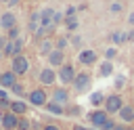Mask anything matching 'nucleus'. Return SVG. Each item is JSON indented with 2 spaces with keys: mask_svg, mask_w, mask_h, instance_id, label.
I'll list each match as a JSON object with an SVG mask.
<instances>
[{
  "mask_svg": "<svg viewBox=\"0 0 134 130\" xmlns=\"http://www.w3.org/2000/svg\"><path fill=\"white\" fill-rule=\"evenodd\" d=\"M132 130H134V126H132Z\"/></svg>",
  "mask_w": 134,
  "mask_h": 130,
  "instance_id": "a19ab883",
  "label": "nucleus"
},
{
  "mask_svg": "<svg viewBox=\"0 0 134 130\" xmlns=\"http://www.w3.org/2000/svg\"><path fill=\"white\" fill-rule=\"evenodd\" d=\"M46 61H48V67L59 69L61 65H65V50H59V48L50 50V55L46 57Z\"/></svg>",
  "mask_w": 134,
  "mask_h": 130,
  "instance_id": "9d476101",
  "label": "nucleus"
},
{
  "mask_svg": "<svg viewBox=\"0 0 134 130\" xmlns=\"http://www.w3.org/2000/svg\"><path fill=\"white\" fill-rule=\"evenodd\" d=\"M44 109H46L50 115H65V107L59 105V103H52V101H48V103L44 105Z\"/></svg>",
  "mask_w": 134,
  "mask_h": 130,
  "instance_id": "f3484780",
  "label": "nucleus"
},
{
  "mask_svg": "<svg viewBox=\"0 0 134 130\" xmlns=\"http://www.w3.org/2000/svg\"><path fill=\"white\" fill-rule=\"evenodd\" d=\"M117 120H119V124L134 126V105L132 103H124V107L117 111Z\"/></svg>",
  "mask_w": 134,
  "mask_h": 130,
  "instance_id": "6e6552de",
  "label": "nucleus"
},
{
  "mask_svg": "<svg viewBox=\"0 0 134 130\" xmlns=\"http://www.w3.org/2000/svg\"><path fill=\"white\" fill-rule=\"evenodd\" d=\"M71 130H90L88 126H84V124H73L71 126Z\"/></svg>",
  "mask_w": 134,
  "mask_h": 130,
  "instance_id": "2f4dec72",
  "label": "nucleus"
},
{
  "mask_svg": "<svg viewBox=\"0 0 134 130\" xmlns=\"http://www.w3.org/2000/svg\"><path fill=\"white\" fill-rule=\"evenodd\" d=\"M10 71H13L15 75L27 73V71H29V59H27L23 52L17 55V57H13V59H10Z\"/></svg>",
  "mask_w": 134,
  "mask_h": 130,
  "instance_id": "0eeeda50",
  "label": "nucleus"
},
{
  "mask_svg": "<svg viewBox=\"0 0 134 130\" xmlns=\"http://www.w3.org/2000/svg\"><path fill=\"white\" fill-rule=\"evenodd\" d=\"M111 42H113V44L126 42V34H124V31H113V34H111Z\"/></svg>",
  "mask_w": 134,
  "mask_h": 130,
  "instance_id": "5701e85b",
  "label": "nucleus"
},
{
  "mask_svg": "<svg viewBox=\"0 0 134 130\" xmlns=\"http://www.w3.org/2000/svg\"><path fill=\"white\" fill-rule=\"evenodd\" d=\"M77 61H80V65H84V67H92V65H96L98 55H96L92 48H82V50L77 52Z\"/></svg>",
  "mask_w": 134,
  "mask_h": 130,
  "instance_id": "1a4fd4ad",
  "label": "nucleus"
},
{
  "mask_svg": "<svg viewBox=\"0 0 134 130\" xmlns=\"http://www.w3.org/2000/svg\"><path fill=\"white\" fill-rule=\"evenodd\" d=\"M50 101L52 103H59V105H69L71 103V92H69V88L67 86H54L52 90H50Z\"/></svg>",
  "mask_w": 134,
  "mask_h": 130,
  "instance_id": "423d86ee",
  "label": "nucleus"
},
{
  "mask_svg": "<svg viewBox=\"0 0 134 130\" xmlns=\"http://www.w3.org/2000/svg\"><path fill=\"white\" fill-rule=\"evenodd\" d=\"M17 84V75L8 69V71H4V73H0V88H13Z\"/></svg>",
  "mask_w": 134,
  "mask_h": 130,
  "instance_id": "2eb2a0df",
  "label": "nucleus"
},
{
  "mask_svg": "<svg viewBox=\"0 0 134 130\" xmlns=\"http://www.w3.org/2000/svg\"><path fill=\"white\" fill-rule=\"evenodd\" d=\"M25 101L31 105V107H44L48 103V92L44 88H34L25 94Z\"/></svg>",
  "mask_w": 134,
  "mask_h": 130,
  "instance_id": "7ed1b4c3",
  "label": "nucleus"
},
{
  "mask_svg": "<svg viewBox=\"0 0 134 130\" xmlns=\"http://www.w3.org/2000/svg\"><path fill=\"white\" fill-rule=\"evenodd\" d=\"M19 2H21V0H8V2H6V4H8V6H10V8H13V6H17V4H19Z\"/></svg>",
  "mask_w": 134,
  "mask_h": 130,
  "instance_id": "c9c22d12",
  "label": "nucleus"
},
{
  "mask_svg": "<svg viewBox=\"0 0 134 130\" xmlns=\"http://www.w3.org/2000/svg\"><path fill=\"white\" fill-rule=\"evenodd\" d=\"M6 36H0V55H2V50H4V46H6Z\"/></svg>",
  "mask_w": 134,
  "mask_h": 130,
  "instance_id": "473e14b6",
  "label": "nucleus"
},
{
  "mask_svg": "<svg viewBox=\"0 0 134 130\" xmlns=\"http://www.w3.org/2000/svg\"><path fill=\"white\" fill-rule=\"evenodd\" d=\"M124 86H126V78L124 75H117L115 78V90H121Z\"/></svg>",
  "mask_w": 134,
  "mask_h": 130,
  "instance_id": "cd10ccee",
  "label": "nucleus"
},
{
  "mask_svg": "<svg viewBox=\"0 0 134 130\" xmlns=\"http://www.w3.org/2000/svg\"><path fill=\"white\" fill-rule=\"evenodd\" d=\"M10 90H13V92H15L17 96H25V88H23V86H21L19 82H17V84H15V86H13Z\"/></svg>",
  "mask_w": 134,
  "mask_h": 130,
  "instance_id": "bb28decb",
  "label": "nucleus"
},
{
  "mask_svg": "<svg viewBox=\"0 0 134 130\" xmlns=\"http://www.w3.org/2000/svg\"><path fill=\"white\" fill-rule=\"evenodd\" d=\"M65 115L67 117H82L84 115V107L77 105V103H69V105H65Z\"/></svg>",
  "mask_w": 134,
  "mask_h": 130,
  "instance_id": "dca6fc26",
  "label": "nucleus"
},
{
  "mask_svg": "<svg viewBox=\"0 0 134 130\" xmlns=\"http://www.w3.org/2000/svg\"><path fill=\"white\" fill-rule=\"evenodd\" d=\"M132 105H134V96H132Z\"/></svg>",
  "mask_w": 134,
  "mask_h": 130,
  "instance_id": "ea45409f",
  "label": "nucleus"
},
{
  "mask_svg": "<svg viewBox=\"0 0 134 130\" xmlns=\"http://www.w3.org/2000/svg\"><path fill=\"white\" fill-rule=\"evenodd\" d=\"M17 130H31V120H27V117H19V122H17Z\"/></svg>",
  "mask_w": 134,
  "mask_h": 130,
  "instance_id": "4be33fe9",
  "label": "nucleus"
},
{
  "mask_svg": "<svg viewBox=\"0 0 134 130\" xmlns=\"http://www.w3.org/2000/svg\"><path fill=\"white\" fill-rule=\"evenodd\" d=\"M17 122H19V117L15 113H10V111H2L0 113V126H2V130H17Z\"/></svg>",
  "mask_w": 134,
  "mask_h": 130,
  "instance_id": "9b49d317",
  "label": "nucleus"
},
{
  "mask_svg": "<svg viewBox=\"0 0 134 130\" xmlns=\"http://www.w3.org/2000/svg\"><path fill=\"white\" fill-rule=\"evenodd\" d=\"M2 99H8V94H6V90L0 88V101H2Z\"/></svg>",
  "mask_w": 134,
  "mask_h": 130,
  "instance_id": "e433bc0d",
  "label": "nucleus"
},
{
  "mask_svg": "<svg viewBox=\"0 0 134 130\" xmlns=\"http://www.w3.org/2000/svg\"><path fill=\"white\" fill-rule=\"evenodd\" d=\"M111 115L100 107V109H94V111H90L88 115H86V122H88V128H103L105 124H107V120H109Z\"/></svg>",
  "mask_w": 134,
  "mask_h": 130,
  "instance_id": "f03ea898",
  "label": "nucleus"
},
{
  "mask_svg": "<svg viewBox=\"0 0 134 130\" xmlns=\"http://www.w3.org/2000/svg\"><path fill=\"white\" fill-rule=\"evenodd\" d=\"M69 46V40L65 38V36H61V38H57V42H54V48H59V50H65Z\"/></svg>",
  "mask_w": 134,
  "mask_h": 130,
  "instance_id": "b1692460",
  "label": "nucleus"
},
{
  "mask_svg": "<svg viewBox=\"0 0 134 130\" xmlns=\"http://www.w3.org/2000/svg\"><path fill=\"white\" fill-rule=\"evenodd\" d=\"M115 57H117V48H115V46H111V48L105 50V61H113Z\"/></svg>",
  "mask_w": 134,
  "mask_h": 130,
  "instance_id": "393cba45",
  "label": "nucleus"
},
{
  "mask_svg": "<svg viewBox=\"0 0 134 130\" xmlns=\"http://www.w3.org/2000/svg\"><path fill=\"white\" fill-rule=\"evenodd\" d=\"M113 73V61H100L98 67V78H109Z\"/></svg>",
  "mask_w": 134,
  "mask_h": 130,
  "instance_id": "a211bd4d",
  "label": "nucleus"
},
{
  "mask_svg": "<svg viewBox=\"0 0 134 130\" xmlns=\"http://www.w3.org/2000/svg\"><path fill=\"white\" fill-rule=\"evenodd\" d=\"M90 86H92V75H90L88 71H80V73L75 75L73 84H71V88H73L75 94H84V92H88Z\"/></svg>",
  "mask_w": 134,
  "mask_h": 130,
  "instance_id": "f257e3e1",
  "label": "nucleus"
},
{
  "mask_svg": "<svg viewBox=\"0 0 134 130\" xmlns=\"http://www.w3.org/2000/svg\"><path fill=\"white\" fill-rule=\"evenodd\" d=\"M8 111H10V113H15L17 117H23V115L29 111V103H25L23 99H15V101H10Z\"/></svg>",
  "mask_w": 134,
  "mask_h": 130,
  "instance_id": "ddd939ff",
  "label": "nucleus"
},
{
  "mask_svg": "<svg viewBox=\"0 0 134 130\" xmlns=\"http://www.w3.org/2000/svg\"><path fill=\"white\" fill-rule=\"evenodd\" d=\"M13 27H17V15H15L13 10L2 13V15H0V29L8 31V29H13Z\"/></svg>",
  "mask_w": 134,
  "mask_h": 130,
  "instance_id": "4468645a",
  "label": "nucleus"
},
{
  "mask_svg": "<svg viewBox=\"0 0 134 130\" xmlns=\"http://www.w3.org/2000/svg\"><path fill=\"white\" fill-rule=\"evenodd\" d=\"M0 2H4V4H6V2H8V0H0Z\"/></svg>",
  "mask_w": 134,
  "mask_h": 130,
  "instance_id": "58836bf2",
  "label": "nucleus"
},
{
  "mask_svg": "<svg viewBox=\"0 0 134 130\" xmlns=\"http://www.w3.org/2000/svg\"><path fill=\"white\" fill-rule=\"evenodd\" d=\"M71 44H75V46H80V44H82V38H80V36H75V38H71Z\"/></svg>",
  "mask_w": 134,
  "mask_h": 130,
  "instance_id": "72a5a7b5",
  "label": "nucleus"
},
{
  "mask_svg": "<svg viewBox=\"0 0 134 130\" xmlns=\"http://www.w3.org/2000/svg\"><path fill=\"white\" fill-rule=\"evenodd\" d=\"M115 124H117V122H115L113 117H109V120H107V124H105L100 130H115Z\"/></svg>",
  "mask_w": 134,
  "mask_h": 130,
  "instance_id": "c85d7f7f",
  "label": "nucleus"
},
{
  "mask_svg": "<svg viewBox=\"0 0 134 130\" xmlns=\"http://www.w3.org/2000/svg\"><path fill=\"white\" fill-rule=\"evenodd\" d=\"M50 50H54V42L50 40V38H44L42 42H40V55H50Z\"/></svg>",
  "mask_w": 134,
  "mask_h": 130,
  "instance_id": "aec40b11",
  "label": "nucleus"
},
{
  "mask_svg": "<svg viewBox=\"0 0 134 130\" xmlns=\"http://www.w3.org/2000/svg\"><path fill=\"white\" fill-rule=\"evenodd\" d=\"M124 107V99H121V94L119 92H115V94H109V96H105V103H103V109L109 113V115H117V111Z\"/></svg>",
  "mask_w": 134,
  "mask_h": 130,
  "instance_id": "39448f33",
  "label": "nucleus"
},
{
  "mask_svg": "<svg viewBox=\"0 0 134 130\" xmlns=\"http://www.w3.org/2000/svg\"><path fill=\"white\" fill-rule=\"evenodd\" d=\"M75 75H77V71H75V67H73L71 63H65V65H61V67L57 69V78H59V82L65 84V86H71L73 80H75Z\"/></svg>",
  "mask_w": 134,
  "mask_h": 130,
  "instance_id": "20e7f679",
  "label": "nucleus"
},
{
  "mask_svg": "<svg viewBox=\"0 0 134 130\" xmlns=\"http://www.w3.org/2000/svg\"><path fill=\"white\" fill-rule=\"evenodd\" d=\"M77 17H65V27L69 29V31H73V29H77Z\"/></svg>",
  "mask_w": 134,
  "mask_h": 130,
  "instance_id": "412c9836",
  "label": "nucleus"
},
{
  "mask_svg": "<svg viewBox=\"0 0 134 130\" xmlns=\"http://www.w3.org/2000/svg\"><path fill=\"white\" fill-rule=\"evenodd\" d=\"M42 130H61V128H59L57 124H44V126H42Z\"/></svg>",
  "mask_w": 134,
  "mask_h": 130,
  "instance_id": "7c9ffc66",
  "label": "nucleus"
},
{
  "mask_svg": "<svg viewBox=\"0 0 134 130\" xmlns=\"http://www.w3.org/2000/svg\"><path fill=\"white\" fill-rule=\"evenodd\" d=\"M103 103H105V94H103L100 90H96V92H92V94H90V105H92L94 109H100V107H103Z\"/></svg>",
  "mask_w": 134,
  "mask_h": 130,
  "instance_id": "6ab92c4d",
  "label": "nucleus"
},
{
  "mask_svg": "<svg viewBox=\"0 0 134 130\" xmlns=\"http://www.w3.org/2000/svg\"><path fill=\"white\" fill-rule=\"evenodd\" d=\"M38 80H40L42 86H52V84L59 80V78H57V69H52V67H44V69L40 71Z\"/></svg>",
  "mask_w": 134,
  "mask_h": 130,
  "instance_id": "f8f14e48",
  "label": "nucleus"
},
{
  "mask_svg": "<svg viewBox=\"0 0 134 130\" xmlns=\"http://www.w3.org/2000/svg\"><path fill=\"white\" fill-rule=\"evenodd\" d=\"M19 38V27H13L6 31V40H17Z\"/></svg>",
  "mask_w": 134,
  "mask_h": 130,
  "instance_id": "a878e982",
  "label": "nucleus"
},
{
  "mask_svg": "<svg viewBox=\"0 0 134 130\" xmlns=\"http://www.w3.org/2000/svg\"><path fill=\"white\" fill-rule=\"evenodd\" d=\"M132 40H134V29H132V31H128V34H126V42H132Z\"/></svg>",
  "mask_w": 134,
  "mask_h": 130,
  "instance_id": "f704fd0d",
  "label": "nucleus"
},
{
  "mask_svg": "<svg viewBox=\"0 0 134 130\" xmlns=\"http://www.w3.org/2000/svg\"><path fill=\"white\" fill-rule=\"evenodd\" d=\"M121 8H124V6H121V2H113V4L109 6V10H111V13H121Z\"/></svg>",
  "mask_w": 134,
  "mask_h": 130,
  "instance_id": "c756f323",
  "label": "nucleus"
},
{
  "mask_svg": "<svg viewBox=\"0 0 134 130\" xmlns=\"http://www.w3.org/2000/svg\"><path fill=\"white\" fill-rule=\"evenodd\" d=\"M128 23H132V25H134V13H130V17H128Z\"/></svg>",
  "mask_w": 134,
  "mask_h": 130,
  "instance_id": "4c0bfd02",
  "label": "nucleus"
}]
</instances>
